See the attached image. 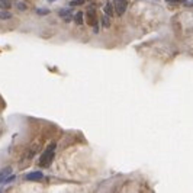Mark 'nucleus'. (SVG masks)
Listing matches in <instances>:
<instances>
[{
  "mask_svg": "<svg viewBox=\"0 0 193 193\" xmlns=\"http://www.w3.org/2000/svg\"><path fill=\"white\" fill-rule=\"evenodd\" d=\"M54 150H55V144L52 142V144H50V147L44 151V154H42L41 158H39V164H41L42 167H48L51 164V161L54 158Z\"/></svg>",
  "mask_w": 193,
  "mask_h": 193,
  "instance_id": "1",
  "label": "nucleus"
},
{
  "mask_svg": "<svg viewBox=\"0 0 193 193\" xmlns=\"http://www.w3.org/2000/svg\"><path fill=\"white\" fill-rule=\"evenodd\" d=\"M126 8H128V0H113V10L116 15L122 16L126 12Z\"/></svg>",
  "mask_w": 193,
  "mask_h": 193,
  "instance_id": "2",
  "label": "nucleus"
},
{
  "mask_svg": "<svg viewBox=\"0 0 193 193\" xmlns=\"http://www.w3.org/2000/svg\"><path fill=\"white\" fill-rule=\"evenodd\" d=\"M86 22H87V25L90 26H94L97 25V16H96V10L93 8H89L87 9V12H86Z\"/></svg>",
  "mask_w": 193,
  "mask_h": 193,
  "instance_id": "3",
  "label": "nucleus"
},
{
  "mask_svg": "<svg viewBox=\"0 0 193 193\" xmlns=\"http://www.w3.org/2000/svg\"><path fill=\"white\" fill-rule=\"evenodd\" d=\"M42 173L41 171H31V173H28L25 176L26 180H29V182H38V180H41L42 179Z\"/></svg>",
  "mask_w": 193,
  "mask_h": 193,
  "instance_id": "4",
  "label": "nucleus"
},
{
  "mask_svg": "<svg viewBox=\"0 0 193 193\" xmlns=\"http://www.w3.org/2000/svg\"><path fill=\"white\" fill-rule=\"evenodd\" d=\"M58 15L60 17L64 19V22H70L71 20V10H68V9H60Z\"/></svg>",
  "mask_w": 193,
  "mask_h": 193,
  "instance_id": "5",
  "label": "nucleus"
},
{
  "mask_svg": "<svg viewBox=\"0 0 193 193\" xmlns=\"http://www.w3.org/2000/svg\"><path fill=\"white\" fill-rule=\"evenodd\" d=\"M173 29H174V34L176 36H180L182 35V26H180V22H177V19H173Z\"/></svg>",
  "mask_w": 193,
  "mask_h": 193,
  "instance_id": "6",
  "label": "nucleus"
},
{
  "mask_svg": "<svg viewBox=\"0 0 193 193\" xmlns=\"http://www.w3.org/2000/svg\"><path fill=\"white\" fill-rule=\"evenodd\" d=\"M10 173H12V167H5L3 168V170L0 171V182H3V180H5Z\"/></svg>",
  "mask_w": 193,
  "mask_h": 193,
  "instance_id": "7",
  "label": "nucleus"
},
{
  "mask_svg": "<svg viewBox=\"0 0 193 193\" xmlns=\"http://www.w3.org/2000/svg\"><path fill=\"white\" fill-rule=\"evenodd\" d=\"M74 22H76L77 25H83V22H84L83 12H77L76 15H74Z\"/></svg>",
  "mask_w": 193,
  "mask_h": 193,
  "instance_id": "8",
  "label": "nucleus"
},
{
  "mask_svg": "<svg viewBox=\"0 0 193 193\" xmlns=\"http://www.w3.org/2000/svg\"><path fill=\"white\" fill-rule=\"evenodd\" d=\"M10 17H12V13L9 12L8 9H2V10H0V19H2V20H8Z\"/></svg>",
  "mask_w": 193,
  "mask_h": 193,
  "instance_id": "9",
  "label": "nucleus"
},
{
  "mask_svg": "<svg viewBox=\"0 0 193 193\" xmlns=\"http://www.w3.org/2000/svg\"><path fill=\"white\" fill-rule=\"evenodd\" d=\"M113 13H115V10H113V5L108 3V5L105 6V15H108V16H112Z\"/></svg>",
  "mask_w": 193,
  "mask_h": 193,
  "instance_id": "10",
  "label": "nucleus"
},
{
  "mask_svg": "<svg viewBox=\"0 0 193 193\" xmlns=\"http://www.w3.org/2000/svg\"><path fill=\"white\" fill-rule=\"evenodd\" d=\"M12 2L10 0H0V8L2 9H10Z\"/></svg>",
  "mask_w": 193,
  "mask_h": 193,
  "instance_id": "11",
  "label": "nucleus"
},
{
  "mask_svg": "<svg viewBox=\"0 0 193 193\" xmlns=\"http://www.w3.org/2000/svg\"><path fill=\"white\" fill-rule=\"evenodd\" d=\"M16 8H17V10H20V12H25L26 9H28V5H26V3H23V2H17Z\"/></svg>",
  "mask_w": 193,
  "mask_h": 193,
  "instance_id": "12",
  "label": "nucleus"
},
{
  "mask_svg": "<svg viewBox=\"0 0 193 193\" xmlns=\"http://www.w3.org/2000/svg\"><path fill=\"white\" fill-rule=\"evenodd\" d=\"M102 22H103V26H105V28H109L110 23H112V22H110V16L105 15V16H103V19H102Z\"/></svg>",
  "mask_w": 193,
  "mask_h": 193,
  "instance_id": "13",
  "label": "nucleus"
},
{
  "mask_svg": "<svg viewBox=\"0 0 193 193\" xmlns=\"http://www.w3.org/2000/svg\"><path fill=\"white\" fill-rule=\"evenodd\" d=\"M36 13L38 15H48L50 10H47V9H36Z\"/></svg>",
  "mask_w": 193,
  "mask_h": 193,
  "instance_id": "14",
  "label": "nucleus"
},
{
  "mask_svg": "<svg viewBox=\"0 0 193 193\" xmlns=\"http://www.w3.org/2000/svg\"><path fill=\"white\" fill-rule=\"evenodd\" d=\"M15 179H16V176H15V174H13V176H10V174H9V177H8V179H5L3 182H5V183H12V182H15Z\"/></svg>",
  "mask_w": 193,
  "mask_h": 193,
  "instance_id": "15",
  "label": "nucleus"
},
{
  "mask_svg": "<svg viewBox=\"0 0 193 193\" xmlns=\"http://www.w3.org/2000/svg\"><path fill=\"white\" fill-rule=\"evenodd\" d=\"M84 0H73V2H70V5L71 6H78V5H83Z\"/></svg>",
  "mask_w": 193,
  "mask_h": 193,
  "instance_id": "16",
  "label": "nucleus"
},
{
  "mask_svg": "<svg viewBox=\"0 0 193 193\" xmlns=\"http://www.w3.org/2000/svg\"><path fill=\"white\" fill-rule=\"evenodd\" d=\"M167 3H176V5H180V3H185V0H167Z\"/></svg>",
  "mask_w": 193,
  "mask_h": 193,
  "instance_id": "17",
  "label": "nucleus"
},
{
  "mask_svg": "<svg viewBox=\"0 0 193 193\" xmlns=\"http://www.w3.org/2000/svg\"><path fill=\"white\" fill-rule=\"evenodd\" d=\"M48 2H51V3H52V2H55V0H48Z\"/></svg>",
  "mask_w": 193,
  "mask_h": 193,
  "instance_id": "18",
  "label": "nucleus"
}]
</instances>
